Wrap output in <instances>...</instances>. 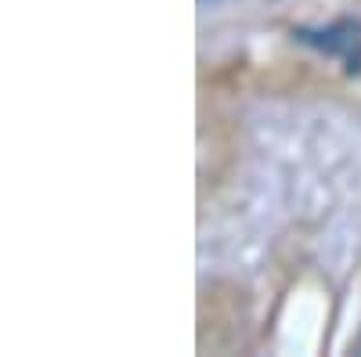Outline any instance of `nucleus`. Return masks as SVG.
Masks as SVG:
<instances>
[{
  "label": "nucleus",
  "mask_w": 361,
  "mask_h": 357,
  "mask_svg": "<svg viewBox=\"0 0 361 357\" xmlns=\"http://www.w3.org/2000/svg\"><path fill=\"white\" fill-rule=\"evenodd\" d=\"M296 37L325 51L329 58H340L347 73H361V25L350 18H340L325 29H296Z\"/></svg>",
  "instance_id": "obj_1"
}]
</instances>
